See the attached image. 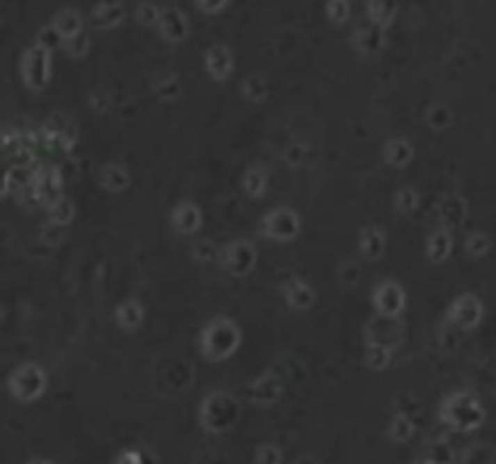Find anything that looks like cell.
<instances>
[{
    "instance_id": "1",
    "label": "cell",
    "mask_w": 496,
    "mask_h": 464,
    "mask_svg": "<svg viewBox=\"0 0 496 464\" xmlns=\"http://www.w3.org/2000/svg\"><path fill=\"white\" fill-rule=\"evenodd\" d=\"M240 341H242L240 326H237L235 319L223 317V314L209 319L199 334L201 353L211 360H225L227 355H232L240 349Z\"/></svg>"
},
{
    "instance_id": "2",
    "label": "cell",
    "mask_w": 496,
    "mask_h": 464,
    "mask_svg": "<svg viewBox=\"0 0 496 464\" xmlns=\"http://www.w3.org/2000/svg\"><path fill=\"white\" fill-rule=\"evenodd\" d=\"M441 421L455 431H474L484 421V406L472 392H453L441 401Z\"/></svg>"
},
{
    "instance_id": "3",
    "label": "cell",
    "mask_w": 496,
    "mask_h": 464,
    "mask_svg": "<svg viewBox=\"0 0 496 464\" xmlns=\"http://www.w3.org/2000/svg\"><path fill=\"white\" fill-rule=\"evenodd\" d=\"M237 416H240V401L232 397L230 392H211L199 409V421L206 431L223 433L230 426H235Z\"/></svg>"
},
{
    "instance_id": "4",
    "label": "cell",
    "mask_w": 496,
    "mask_h": 464,
    "mask_svg": "<svg viewBox=\"0 0 496 464\" xmlns=\"http://www.w3.org/2000/svg\"><path fill=\"white\" fill-rule=\"evenodd\" d=\"M8 387L15 399L34 401L47 390V372H44V368L39 363H22L10 372Z\"/></svg>"
},
{
    "instance_id": "5",
    "label": "cell",
    "mask_w": 496,
    "mask_h": 464,
    "mask_svg": "<svg viewBox=\"0 0 496 464\" xmlns=\"http://www.w3.org/2000/svg\"><path fill=\"white\" fill-rule=\"evenodd\" d=\"M259 232L264 237L274 239V242H288L301 232V216L293 208L278 206L274 211H269L259 223Z\"/></svg>"
},
{
    "instance_id": "6",
    "label": "cell",
    "mask_w": 496,
    "mask_h": 464,
    "mask_svg": "<svg viewBox=\"0 0 496 464\" xmlns=\"http://www.w3.org/2000/svg\"><path fill=\"white\" fill-rule=\"evenodd\" d=\"M221 264L230 276H247L257 264V247L245 237H237L221 249Z\"/></svg>"
},
{
    "instance_id": "7",
    "label": "cell",
    "mask_w": 496,
    "mask_h": 464,
    "mask_svg": "<svg viewBox=\"0 0 496 464\" xmlns=\"http://www.w3.org/2000/svg\"><path fill=\"white\" fill-rule=\"evenodd\" d=\"M49 73H51V58L49 51L42 49L39 44L29 47L22 56V80L29 90H42L49 83Z\"/></svg>"
},
{
    "instance_id": "8",
    "label": "cell",
    "mask_w": 496,
    "mask_h": 464,
    "mask_svg": "<svg viewBox=\"0 0 496 464\" xmlns=\"http://www.w3.org/2000/svg\"><path fill=\"white\" fill-rule=\"evenodd\" d=\"M373 305H376L378 314L390 319H397L402 314L404 305H407V295L404 288L397 280H381L373 290Z\"/></svg>"
},
{
    "instance_id": "9",
    "label": "cell",
    "mask_w": 496,
    "mask_h": 464,
    "mask_svg": "<svg viewBox=\"0 0 496 464\" xmlns=\"http://www.w3.org/2000/svg\"><path fill=\"white\" fill-rule=\"evenodd\" d=\"M484 314L482 300L474 293H463L450 303L448 307V322L455 324L458 329H472V326L479 324Z\"/></svg>"
},
{
    "instance_id": "10",
    "label": "cell",
    "mask_w": 496,
    "mask_h": 464,
    "mask_svg": "<svg viewBox=\"0 0 496 464\" xmlns=\"http://www.w3.org/2000/svg\"><path fill=\"white\" fill-rule=\"evenodd\" d=\"M61 189H63V175L56 165H39L37 175H34V191H37L42 206H51L54 201L61 198Z\"/></svg>"
},
{
    "instance_id": "11",
    "label": "cell",
    "mask_w": 496,
    "mask_h": 464,
    "mask_svg": "<svg viewBox=\"0 0 496 464\" xmlns=\"http://www.w3.org/2000/svg\"><path fill=\"white\" fill-rule=\"evenodd\" d=\"M351 44L358 54H366V56L378 54V51L385 47V27L373 22V19H366V22H361L353 29Z\"/></svg>"
},
{
    "instance_id": "12",
    "label": "cell",
    "mask_w": 496,
    "mask_h": 464,
    "mask_svg": "<svg viewBox=\"0 0 496 464\" xmlns=\"http://www.w3.org/2000/svg\"><path fill=\"white\" fill-rule=\"evenodd\" d=\"M436 218L441 221L445 230L460 227L467 218V201L460 193H443L436 203Z\"/></svg>"
},
{
    "instance_id": "13",
    "label": "cell",
    "mask_w": 496,
    "mask_h": 464,
    "mask_svg": "<svg viewBox=\"0 0 496 464\" xmlns=\"http://www.w3.org/2000/svg\"><path fill=\"white\" fill-rule=\"evenodd\" d=\"M158 29L167 42H184L186 34H189V22H186V15L179 8L167 5V8H163V13H160Z\"/></svg>"
},
{
    "instance_id": "14",
    "label": "cell",
    "mask_w": 496,
    "mask_h": 464,
    "mask_svg": "<svg viewBox=\"0 0 496 464\" xmlns=\"http://www.w3.org/2000/svg\"><path fill=\"white\" fill-rule=\"evenodd\" d=\"M281 390H283L281 380H278L276 375H271V372H266V375L257 377L255 382L247 385L245 394H247V399L255 401V404L266 406V404H274L278 397H281Z\"/></svg>"
},
{
    "instance_id": "15",
    "label": "cell",
    "mask_w": 496,
    "mask_h": 464,
    "mask_svg": "<svg viewBox=\"0 0 496 464\" xmlns=\"http://www.w3.org/2000/svg\"><path fill=\"white\" fill-rule=\"evenodd\" d=\"M204 65H206V70H209L211 78L225 80L227 75L232 73V65L235 63H232V54L225 44H211L204 54Z\"/></svg>"
},
{
    "instance_id": "16",
    "label": "cell",
    "mask_w": 496,
    "mask_h": 464,
    "mask_svg": "<svg viewBox=\"0 0 496 464\" xmlns=\"http://www.w3.org/2000/svg\"><path fill=\"white\" fill-rule=\"evenodd\" d=\"M281 290H283V298H286L288 307L298 310V312H303V310H307L315 303V290H312V285L298 276L288 278Z\"/></svg>"
},
{
    "instance_id": "17",
    "label": "cell",
    "mask_w": 496,
    "mask_h": 464,
    "mask_svg": "<svg viewBox=\"0 0 496 464\" xmlns=\"http://www.w3.org/2000/svg\"><path fill=\"white\" fill-rule=\"evenodd\" d=\"M172 225L179 234H191L201 225V208L194 201H179L172 208Z\"/></svg>"
},
{
    "instance_id": "18",
    "label": "cell",
    "mask_w": 496,
    "mask_h": 464,
    "mask_svg": "<svg viewBox=\"0 0 496 464\" xmlns=\"http://www.w3.org/2000/svg\"><path fill=\"white\" fill-rule=\"evenodd\" d=\"M358 252H361L368 262L381 259L383 252H385V232L378 225H363L361 232H358Z\"/></svg>"
},
{
    "instance_id": "19",
    "label": "cell",
    "mask_w": 496,
    "mask_h": 464,
    "mask_svg": "<svg viewBox=\"0 0 496 464\" xmlns=\"http://www.w3.org/2000/svg\"><path fill=\"white\" fill-rule=\"evenodd\" d=\"M34 175H37V167H8L3 179L5 196H13V193L19 196L22 191H27L34 184Z\"/></svg>"
},
{
    "instance_id": "20",
    "label": "cell",
    "mask_w": 496,
    "mask_h": 464,
    "mask_svg": "<svg viewBox=\"0 0 496 464\" xmlns=\"http://www.w3.org/2000/svg\"><path fill=\"white\" fill-rule=\"evenodd\" d=\"M124 13L126 8L121 3H99L93 8V15H90L93 19H90V22L97 29H111L124 19Z\"/></svg>"
},
{
    "instance_id": "21",
    "label": "cell",
    "mask_w": 496,
    "mask_h": 464,
    "mask_svg": "<svg viewBox=\"0 0 496 464\" xmlns=\"http://www.w3.org/2000/svg\"><path fill=\"white\" fill-rule=\"evenodd\" d=\"M383 157H385L387 165L404 167L414 157V145L407 138H390L383 145Z\"/></svg>"
},
{
    "instance_id": "22",
    "label": "cell",
    "mask_w": 496,
    "mask_h": 464,
    "mask_svg": "<svg viewBox=\"0 0 496 464\" xmlns=\"http://www.w3.org/2000/svg\"><path fill=\"white\" fill-rule=\"evenodd\" d=\"M450 252H453V234H450V230L441 227V230H433L429 234L426 254L431 262H445L450 257Z\"/></svg>"
},
{
    "instance_id": "23",
    "label": "cell",
    "mask_w": 496,
    "mask_h": 464,
    "mask_svg": "<svg viewBox=\"0 0 496 464\" xmlns=\"http://www.w3.org/2000/svg\"><path fill=\"white\" fill-rule=\"evenodd\" d=\"M131 177L129 170L119 162H107V165L99 170V184H102L107 191H124L129 186Z\"/></svg>"
},
{
    "instance_id": "24",
    "label": "cell",
    "mask_w": 496,
    "mask_h": 464,
    "mask_svg": "<svg viewBox=\"0 0 496 464\" xmlns=\"http://www.w3.org/2000/svg\"><path fill=\"white\" fill-rule=\"evenodd\" d=\"M114 314H116V322H119L121 329L134 331L136 326L143 322V305H141V300L129 298V300H124L119 307H116Z\"/></svg>"
},
{
    "instance_id": "25",
    "label": "cell",
    "mask_w": 496,
    "mask_h": 464,
    "mask_svg": "<svg viewBox=\"0 0 496 464\" xmlns=\"http://www.w3.org/2000/svg\"><path fill=\"white\" fill-rule=\"evenodd\" d=\"M54 24L63 34V39H73L83 32V15L73 8H63L54 15Z\"/></svg>"
},
{
    "instance_id": "26",
    "label": "cell",
    "mask_w": 496,
    "mask_h": 464,
    "mask_svg": "<svg viewBox=\"0 0 496 464\" xmlns=\"http://www.w3.org/2000/svg\"><path fill=\"white\" fill-rule=\"evenodd\" d=\"M240 90H242V95H245V99H250V102H262L266 95H269V83H266L264 75L250 73L245 80H242Z\"/></svg>"
},
{
    "instance_id": "27",
    "label": "cell",
    "mask_w": 496,
    "mask_h": 464,
    "mask_svg": "<svg viewBox=\"0 0 496 464\" xmlns=\"http://www.w3.org/2000/svg\"><path fill=\"white\" fill-rule=\"evenodd\" d=\"M242 189H245L247 196H262L266 189V172L259 165L247 167L245 175H242Z\"/></svg>"
},
{
    "instance_id": "28",
    "label": "cell",
    "mask_w": 496,
    "mask_h": 464,
    "mask_svg": "<svg viewBox=\"0 0 496 464\" xmlns=\"http://www.w3.org/2000/svg\"><path fill=\"white\" fill-rule=\"evenodd\" d=\"M366 13L373 22L387 27V24L394 19V15H397V5L387 3V0H371V3H366Z\"/></svg>"
},
{
    "instance_id": "29",
    "label": "cell",
    "mask_w": 496,
    "mask_h": 464,
    "mask_svg": "<svg viewBox=\"0 0 496 464\" xmlns=\"http://www.w3.org/2000/svg\"><path fill=\"white\" fill-rule=\"evenodd\" d=\"M390 358H392V349L383 344H376V341H366V365L371 370H383L387 368Z\"/></svg>"
},
{
    "instance_id": "30",
    "label": "cell",
    "mask_w": 496,
    "mask_h": 464,
    "mask_svg": "<svg viewBox=\"0 0 496 464\" xmlns=\"http://www.w3.org/2000/svg\"><path fill=\"white\" fill-rule=\"evenodd\" d=\"M153 90L155 95L160 97V99H175L177 95H179V75L177 73H160L155 75L153 80Z\"/></svg>"
},
{
    "instance_id": "31",
    "label": "cell",
    "mask_w": 496,
    "mask_h": 464,
    "mask_svg": "<svg viewBox=\"0 0 496 464\" xmlns=\"http://www.w3.org/2000/svg\"><path fill=\"white\" fill-rule=\"evenodd\" d=\"M49 211V221L56 223V225H68L75 216V203L70 201L68 196H61L58 201H54L51 206L47 208Z\"/></svg>"
},
{
    "instance_id": "32",
    "label": "cell",
    "mask_w": 496,
    "mask_h": 464,
    "mask_svg": "<svg viewBox=\"0 0 496 464\" xmlns=\"http://www.w3.org/2000/svg\"><path fill=\"white\" fill-rule=\"evenodd\" d=\"M394 211L397 213H414L419 206V191L414 186H399L397 191H394Z\"/></svg>"
},
{
    "instance_id": "33",
    "label": "cell",
    "mask_w": 496,
    "mask_h": 464,
    "mask_svg": "<svg viewBox=\"0 0 496 464\" xmlns=\"http://www.w3.org/2000/svg\"><path fill=\"white\" fill-rule=\"evenodd\" d=\"M37 44H39L42 49H47V51H54V49L63 47L65 39H63V34L58 32V27H56L54 22H49V24H44V27H39V32H37Z\"/></svg>"
},
{
    "instance_id": "34",
    "label": "cell",
    "mask_w": 496,
    "mask_h": 464,
    "mask_svg": "<svg viewBox=\"0 0 496 464\" xmlns=\"http://www.w3.org/2000/svg\"><path fill=\"white\" fill-rule=\"evenodd\" d=\"M489 249H492V239H489V234L474 230L465 237V252H467L470 257H484Z\"/></svg>"
},
{
    "instance_id": "35",
    "label": "cell",
    "mask_w": 496,
    "mask_h": 464,
    "mask_svg": "<svg viewBox=\"0 0 496 464\" xmlns=\"http://www.w3.org/2000/svg\"><path fill=\"white\" fill-rule=\"evenodd\" d=\"M414 433V423L407 414H394L392 421H390V438L397 442L409 440Z\"/></svg>"
},
{
    "instance_id": "36",
    "label": "cell",
    "mask_w": 496,
    "mask_h": 464,
    "mask_svg": "<svg viewBox=\"0 0 496 464\" xmlns=\"http://www.w3.org/2000/svg\"><path fill=\"white\" fill-rule=\"evenodd\" d=\"M450 121H453V111H450L448 104H441V102H438V104H431L426 109V124L433 126V129L441 131L450 124Z\"/></svg>"
},
{
    "instance_id": "37",
    "label": "cell",
    "mask_w": 496,
    "mask_h": 464,
    "mask_svg": "<svg viewBox=\"0 0 496 464\" xmlns=\"http://www.w3.org/2000/svg\"><path fill=\"white\" fill-rule=\"evenodd\" d=\"M191 257H194L196 262L206 264V262H214L216 257H221V252L216 249V244L211 242V239H196V242L191 244Z\"/></svg>"
},
{
    "instance_id": "38",
    "label": "cell",
    "mask_w": 496,
    "mask_h": 464,
    "mask_svg": "<svg viewBox=\"0 0 496 464\" xmlns=\"http://www.w3.org/2000/svg\"><path fill=\"white\" fill-rule=\"evenodd\" d=\"M325 15L332 19V22L342 24L349 19V15H351V5L346 3V0H332V3L325 5Z\"/></svg>"
},
{
    "instance_id": "39",
    "label": "cell",
    "mask_w": 496,
    "mask_h": 464,
    "mask_svg": "<svg viewBox=\"0 0 496 464\" xmlns=\"http://www.w3.org/2000/svg\"><path fill=\"white\" fill-rule=\"evenodd\" d=\"M63 49L68 51L70 56H75V58H83V56L90 51V37H88V32H80L78 37L65 39Z\"/></svg>"
},
{
    "instance_id": "40",
    "label": "cell",
    "mask_w": 496,
    "mask_h": 464,
    "mask_svg": "<svg viewBox=\"0 0 496 464\" xmlns=\"http://www.w3.org/2000/svg\"><path fill=\"white\" fill-rule=\"evenodd\" d=\"M160 13H163V8H158V5L153 3H141L138 8H136V17H138L141 24H158Z\"/></svg>"
},
{
    "instance_id": "41",
    "label": "cell",
    "mask_w": 496,
    "mask_h": 464,
    "mask_svg": "<svg viewBox=\"0 0 496 464\" xmlns=\"http://www.w3.org/2000/svg\"><path fill=\"white\" fill-rule=\"evenodd\" d=\"M429 460L433 464H450L453 462V450H450V445L445 440H438L429 447Z\"/></svg>"
},
{
    "instance_id": "42",
    "label": "cell",
    "mask_w": 496,
    "mask_h": 464,
    "mask_svg": "<svg viewBox=\"0 0 496 464\" xmlns=\"http://www.w3.org/2000/svg\"><path fill=\"white\" fill-rule=\"evenodd\" d=\"M39 237H42V242H47V244H51V247H56V244H61V242H63V237H65L63 225H56V223L49 221L47 225H42V230H39Z\"/></svg>"
},
{
    "instance_id": "43",
    "label": "cell",
    "mask_w": 496,
    "mask_h": 464,
    "mask_svg": "<svg viewBox=\"0 0 496 464\" xmlns=\"http://www.w3.org/2000/svg\"><path fill=\"white\" fill-rule=\"evenodd\" d=\"M358 278H361V269H358L356 262H344L339 266V280L342 285H356Z\"/></svg>"
},
{
    "instance_id": "44",
    "label": "cell",
    "mask_w": 496,
    "mask_h": 464,
    "mask_svg": "<svg viewBox=\"0 0 496 464\" xmlns=\"http://www.w3.org/2000/svg\"><path fill=\"white\" fill-rule=\"evenodd\" d=\"M257 462L259 464H281V450H278L276 445H262L259 450H257Z\"/></svg>"
},
{
    "instance_id": "45",
    "label": "cell",
    "mask_w": 496,
    "mask_h": 464,
    "mask_svg": "<svg viewBox=\"0 0 496 464\" xmlns=\"http://www.w3.org/2000/svg\"><path fill=\"white\" fill-rule=\"evenodd\" d=\"M305 160V145L303 143H291L286 147V162L288 165H301Z\"/></svg>"
},
{
    "instance_id": "46",
    "label": "cell",
    "mask_w": 496,
    "mask_h": 464,
    "mask_svg": "<svg viewBox=\"0 0 496 464\" xmlns=\"http://www.w3.org/2000/svg\"><path fill=\"white\" fill-rule=\"evenodd\" d=\"M196 8H199L201 13L214 15V13H221V10H225L227 3H225V0H199V3H196Z\"/></svg>"
},
{
    "instance_id": "47",
    "label": "cell",
    "mask_w": 496,
    "mask_h": 464,
    "mask_svg": "<svg viewBox=\"0 0 496 464\" xmlns=\"http://www.w3.org/2000/svg\"><path fill=\"white\" fill-rule=\"evenodd\" d=\"M114 464H141V455L138 452H134V450H126V452H121V455L116 457Z\"/></svg>"
},
{
    "instance_id": "48",
    "label": "cell",
    "mask_w": 496,
    "mask_h": 464,
    "mask_svg": "<svg viewBox=\"0 0 496 464\" xmlns=\"http://www.w3.org/2000/svg\"><path fill=\"white\" fill-rule=\"evenodd\" d=\"M90 104H93L95 109L104 111V109H107V104H109V97H107V95H97V93H95L93 97H90Z\"/></svg>"
},
{
    "instance_id": "49",
    "label": "cell",
    "mask_w": 496,
    "mask_h": 464,
    "mask_svg": "<svg viewBox=\"0 0 496 464\" xmlns=\"http://www.w3.org/2000/svg\"><path fill=\"white\" fill-rule=\"evenodd\" d=\"M29 464H54V462H49V460H32Z\"/></svg>"
},
{
    "instance_id": "50",
    "label": "cell",
    "mask_w": 496,
    "mask_h": 464,
    "mask_svg": "<svg viewBox=\"0 0 496 464\" xmlns=\"http://www.w3.org/2000/svg\"><path fill=\"white\" fill-rule=\"evenodd\" d=\"M414 464H433L431 460H429V457H426V460H417V462H414Z\"/></svg>"
}]
</instances>
